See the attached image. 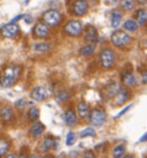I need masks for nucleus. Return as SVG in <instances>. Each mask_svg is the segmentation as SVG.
Returning <instances> with one entry per match:
<instances>
[{
    "mask_svg": "<svg viewBox=\"0 0 147 158\" xmlns=\"http://www.w3.org/2000/svg\"><path fill=\"white\" fill-rule=\"evenodd\" d=\"M134 21L139 27H145L147 24V10L145 8H139L134 12Z\"/></svg>",
    "mask_w": 147,
    "mask_h": 158,
    "instance_id": "obj_20",
    "label": "nucleus"
},
{
    "mask_svg": "<svg viewBox=\"0 0 147 158\" xmlns=\"http://www.w3.org/2000/svg\"><path fill=\"white\" fill-rule=\"evenodd\" d=\"M39 115H40L39 109L38 107H36V106H31V107H29L28 111H26V117H28L29 121H31V123L38 121Z\"/></svg>",
    "mask_w": 147,
    "mask_h": 158,
    "instance_id": "obj_28",
    "label": "nucleus"
},
{
    "mask_svg": "<svg viewBox=\"0 0 147 158\" xmlns=\"http://www.w3.org/2000/svg\"><path fill=\"white\" fill-rule=\"evenodd\" d=\"M93 1H95V0H93Z\"/></svg>",
    "mask_w": 147,
    "mask_h": 158,
    "instance_id": "obj_44",
    "label": "nucleus"
},
{
    "mask_svg": "<svg viewBox=\"0 0 147 158\" xmlns=\"http://www.w3.org/2000/svg\"><path fill=\"white\" fill-rule=\"evenodd\" d=\"M29 158H40V156H39L38 154H31L30 156H29Z\"/></svg>",
    "mask_w": 147,
    "mask_h": 158,
    "instance_id": "obj_41",
    "label": "nucleus"
},
{
    "mask_svg": "<svg viewBox=\"0 0 147 158\" xmlns=\"http://www.w3.org/2000/svg\"><path fill=\"white\" fill-rule=\"evenodd\" d=\"M140 142H145V141H147V133L146 134H144L143 136H141V137H140Z\"/></svg>",
    "mask_w": 147,
    "mask_h": 158,
    "instance_id": "obj_40",
    "label": "nucleus"
},
{
    "mask_svg": "<svg viewBox=\"0 0 147 158\" xmlns=\"http://www.w3.org/2000/svg\"><path fill=\"white\" fill-rule=\"evenodd\" d=\"M56 144H58V142L54 139V136L48 134V135L43 137V140H42L40 144H39V149L43 152H48L51 150L56 149Z\"/></svg>",
    "mask_w": 147,
    "mask_h": 158,
    "instance_id": "obj_15",
    "label": "nucleus"
},
{
    "mask_svg": "<svg viewBox=\"0 0 147 158\" xmlns=\"http://www.w3.org/2000/svg\"><path fill=\"white\" fill-rule=\"evenodd\" d=\"M30 97L36 102H45L50 97V91L44 85H36L31 89Z\"/></svg>",
    "mask_w": 147,
    "mask_h": 158,
    "instance_id": "obj_13",
    "label": "nucleus"
},
{
    "mask_svg": "<svg viewBox=\"0 0 147 158\" xmlns=\"http://www.w3.org/2000/svg\"><path fill=\"white\" fill-rule=\"evenodd\" d=\"M136 4L139 6H145L147 5V0H136Z\"/></svg>",
    "mask_w": 147,
    "mask_h": 158,
    "instance_id": "obj_37",
    "label": "nucleus"
},
{
    "mask_svg": "<svg viewBox=\"0 0 147 158\" xmlns=\"http://www.w3.org/2000/svg\"><path fill=\"white\" fill-rule=\"evenodd\" d=\"M95 51V44H91V43H86L85 45H83L82 48H79V54L82 57H91L92 54Z\"/></svg>",
    "mask_w": 147,
    "mask_h": 158,
    "instance_id": "obj_27",
    "label": "nucleus"
},
{
    "mask_svg": "<svg viewBox=\"0 0 147 158\" xmlns=\"http://www.w3.org/2000/svg\"><path fill=\"white\" fill-rule=\"evenodd\" d=\"M90 106L87 104L86 102L84 101H81L78 103L77 105H76V114H77V117L79 119H86L89 118V114H90Z\"/></svg>",
    "mask_w": 147,
    "mask_h": 158,
    "instance_id": "obj_19",
    "label": "nucleus"
},
{
    "mask_svg": "<svg viewBox=\"0 0 147 158\" xmlns=\"http://www.w3.org/2000/svg\"><path fill=\"white\" fill-rule=\"evenodd\" d=\"M107 120V113L102 107L95 106L94 109H92L89 114V121L93 127H100L102 126Z\"/></svg>",
    "mask_w": 147,
    "mask_h": 158,
    "instance_id": "obj_6",
    "label": "nucleus"
},
{
    "mask_svg": "<svg viewBox=\"0 0 147 158\" xmlns=\"http://www.w3.org/2000/svg\"><path fill=\"white\" fill-rule=\"evenodd\" d=\"M26 98H20V99H18V101L15 102V109L18 111H20V112L26 110Z\"/></svg>",
    "mask_w": 147,
    "mask_h": 158,
    "instance_id": "obj_31",
    "label": "nucleus"
},
{
    "mask_svg": "<svg viewBox=\"0 0 147 158\" xmlns=\"http://www.w3.org/2000/svg\"><path fill=\"white\" fill-rule=\"evenodd\" d=\"M131 96H132L131 90H130L129 88L124 87V85H122V87H120L118 92H117L116 95H115V97L113 98V101H114V104L116 106H122L129 101L130 98H131Z\"/></svg>",
    "mask_w": 147,
    "mask_h": 158,
    "instance_id": "obj_12",
    "label": "nucleus"
},
{
    "mask_svg": "<svg viewBox=\"0 0 147 158\" xmlns=\"http://www.w3.org/2000/svg\"><path fill=\"white\" fill-rule=\"evenodd\" d=\"M22 68L18 65L9 64L4 67V69L0 73V85L2 88H10L18 82V77L21 75Z\"/></svg>",
    "mask_w": 147,
    "mask_h": 158,
    "instance_id": "obj_1",
    "label": "nucleus"
},
{
    "mask_svg": "<svg viewBox=\"0 0 147 158\" xmlns=\"http://www.w3.org/2000/svg\"><path fill=\"white\" fill-rule=\"evenodd\" d=\"M82 35L86 43L95 44L99 40V31L93 24H87V26L84 27Z\"/></svg>",
    "mask_w": 147,
    "mask_h": 158,
    "instance_id": "obj_10",
    "label": "nucleus"
},
{
    "mask_svg": "<svg viewBox=\"0 0 147 158\" xmlns=\"http://www.w3.org/2000/svg\"><path fill=\"white\" fill-rule=\"evenodd\" d=\"M89 12V0H73L70 5V13L74 16L82 18Z\"/></svg>",
    "mask_w": 147,
    "mask_h": 158,
    "instance_id": "obj_7",
    "label": "nucleus"
},
{
    "mask_svg": "<svg viewBox=\"0 0 147 158\" xmlns=\"http://www.w3.org/2000/svg\"><path fill=\"white\" fill-rule=\"evenodd\" d=\"M110 42L115 48H128L132 43V37L129 35V32L124 30H117L113 31L110 35Z\"/></svg>",
    "mask_w": 147,
    "mask_h": 158,
    "instance_id": "obj_2",
    "label": "nucleus"
},
{
    "mask_svg": "<svg viewBox=\"0 0 147 158\" xmlns=\"http://www.w3.org/2000/svg\"><path fill=\"white\" fill-rule=\"evenodd\" d=\"M63 120H65L66 125L68 127H75L78 123V117L76 112L71 109V107H68L67 110L65 111L63 113Z\"/></svg>",
    "mask_w": 147,
    "mask_h": 158,
    "instance_id": "obj_17",
    "label": "nucleus"
},
{
    "mask_svg": "<svg viewBox=\"0 0 147 158\" xmlns=\"http://www.w3.org/2000/svg\"><path fill=\"white\" fill-rule=\"evenodd\" d=\"M82 158H95V154L92 150H86V151H84Z\"/></svg>",
    "mask_w": 147,
    "mask_h": 158,
    "instance_id": "obj_34",
    "label": "nucleus"
},
{
    "mask_svg": "<svg viewBox=\"0 0 147 158\" xmlns=\"http://www.w3.org/2000/svg\"><path fill=\"white\" fill-rule=\"evenodd\" d=\"M16 158H29V156H28V154H26V151L22 150V152L18 156H16Z\"/></svg>",
    "mask_w": 147,
    "mask_h": 158,
    "instance_id": "obj_36",
    "label": "nucleus"
},
{
    "mask_svg": "<svg viewBox=\"0 0 147 158\" xmlns=\"http://www.w3.org/2000/svg\"><path fill=\"white\" fill-rule=\"evenodd\" d=\"M122 19H123V12L122 10H120V9L113 10L112 14H110V27L114 29L118 28L122 22Z\"/></svg>",
    "mask_w": 147,
    "mask_h": 158,
    "instance_id": "obj_21",
    "label": "nucleus"
},
{
    "mask_svg": "<svg viewBox=\"0 0 147 158\" xmlns=\"http://www.w3.org/2000/svg\"><path fill=\"white\" fill-rule=\"evenodd\" d=\"M51 48H52L51 43L44 42V40L34 43V45H32V50H34L35 52H38V53H46V52H48V51H51Z\"/></svg>",
    "mask_w": 147,
    "mask_h": 158,
    "instance_id": "obj_23",
    "label": "nucleus"
},
{
    "mask_svg": "<svg viewBox=\"0 0 147 158\" xmlns=\"http://www.w3.org/2000/svg\"><path fill=\"white\" fill-rule=\"evenodd\" d=\"M24 21H26V23H31L34 21V18H32L31 15H26V16H24Z\"/></svg>",
    "mask_w": 147,
    "mask_h": 158,
    "instance_id": "obj_35",
    "label": "nucleus"
},
{
    "mask_svg": "<svg viewBox=\"0 0 147 158\" xmlns=\"http://www.w3.org/2000/svg\"><path fill=\"white\" fill-rule=\"evenodd\" d=\"M10 147H12L10 140L5 136H0V158H2L5 155L8 154Z\"/></svg>",
    "mask_w": 147,
    "mask_h": 158,
    "instance_id": "obj_22",
    "label": "nucleus"
},
{
    "mask_svg": "<svg viewBox=\"0 0 147 158\" xmlns=\"http://www.w3.org/2000/svg\"><path fill=\"white\" fill-rule=\"evenodd\" d=\"M18 35H20V26L18 23L9 22L6 23L0 28V36L4 38H15Z\"/></svg>",
    "mask_w": 147,
    "mask_h": 158,
    "instance_id": "obj_9",
    "label": "nucleus"
},
{
    "mask_svg": "<svg viewBox=\"0 0 147 158\" xmlns=\"http://www.w3.org/2000/svg\"><path fill=\"white\" fill-rule=\"evenodd\" d=\"M122 158H136L134 157V155H131V154H129V155H124Z\"/></svg>",
    "mask_w": 147,
    "mask_h": 158,
    "instance_id": "obj_42",
    "label": "nucleus"
},
{
    "mask_svg": "<svg viewBox=\"0 0 147 158\" xmlns=\"http://www.w3.org/2000/svg\"><path fill=\"white\" fill-rule=\"evenodd\" d=\"M32 36L37 40H47L48 37L51 36V29L42 20L37 21L36 24L34 26V28H32Z\"/></svg>",
    "mask_w": 147,
    "mask_h": 158,
    "instance_id": "obj_8",
    "label": "nucleus"
},
{
    "mask_svg": "<svg viewBox=\"0 0 147 158\" xmlns=\"http://www.w3.org/2000/svg\"><path fill=\"white\" fill-rule=\"evenodd\" d=\"M140 82L143 84H147V68L140 70Z\"/></svg>",
    "mask_w": 147,
    "mask_h": 158,
    "instance_id": "obj_33",
    "label": "nucleus"
},
{
    "mask_svg": "<svg viewBox=\"0 0 147 158\" xmlns=\"http://www.w3.org/2000/svg\"><path fill=\"white\" fill-rule=\"evenodd\" d=\"M120 84L115 82V81H112V82H109V83L106 84V87L104 88V95L106 98H108V99H113L115 95H116L118 90H120Z\"/></svg>",
    "mask_w": 147,
    "mask_h": 158,
    "instance_id": "obj_18",
    "label": "nucleus"
},
{
    "mask_svg": "<svg viewBox=\"0 0 147 158\" xmlns=\"http://www.w3.org/2000/svg\"><path fill=\"white\" fill-rule=\"evenodd\" d=\"M40 158H53V156H51V155H44L43 157H40Z\"/></svg>",
    "mask_w": 147,
    "mask_h": 158,
    "instance_id": "obj_43",
    "label": "nucleus"
},
{
    "mask_svg": "<svg viewBox=\"0 0 147 158\" xmlns=\"http://www.w3.org/2000/svg\"><path fill=\"white\" fill-rule=\"evenodd\" d=\"M14 119H15V110L13 106L6 104L0 107V120L2 123H12Z\"/></svg>",
    "mask_w": 147,
    "mask_h": 158,
    "instance_id": "obj_14",
    "label": "nucleus"
},
{
    "mask_svg": "<svg viewBox=\"0 0 147 158\" xmlns=\"http://www.w3.org/2000/svg\"><path fill=\"white\" fill-rule=\"evenodd\" d=\"M2 158H16V155L14 154V152H8L7 155H5Z\"/></svg>",
    "mask_w": 147,
    "mask_h": 158,
    "instance_id": "obj_38",
    "label": "nucleus"
},
{
    "mask_svg": "<svg viewBox=\"0 0 147 158\" xmlns=\"http://www.w3.org/2000/svg\"><path fill=\"white\" fill-rule=\"evenodd\" d=\"M76 134L74 132H69L67 134V139H66V144L67 145H73L76 142Z\"/></svg>",
    "mask_w": 147,
    "mask_h": 158,
    "instance_id": "obj_32",
    "label": "nucleus"
},
{
    "mask_svg": "<svg viewBox=\"0 0 147 158\" xmlns=\"http://www.w3.org/2000/svg\"><path fill=\"white\" fill-rule=\"evenodd\" d=\"M95 135V129L93 127H86L85 129H83L82 132H81V134H79V136L82 137V139H84V137H93V136Z\"/></svg>",
    "mask_w": 147,
    "mask_h": 158,
    "instance_id": "obj_30",
    "label": "nucleus"
},
{
    "mask_svg": "<svg viewBox=\"0 0 147 158\" xmlns=\"http://www.w3.org/2000/svg\"><path fill=\"white\" fill-rule=\"evenodd\" d=\"M126 151V147L125 144H117L113 148L112 155L113 158H122L124 155H125Z\"/></svg>",
    "mask_w": 147,
    "mask_h": 158,
    "instance_id": "obj_29",
    "label": "nucleus"
},
{
    "mask_svg": "<svg viewBox=\"0 0 147 158\" xmlns=\"http://www.w3.org/2000/svg\"><path fill=\"white\" fill-rule=\"evenodd\" d=\"M83 29H84V26H83L81 20H78V19H70L63 26V34L69 36V37L76 38V37H79V36L82 35Z\"/></svg>",
    "mask_w": 147,
    "mask_h": 158,
    "instance_id": "obj_4",
    "label": "nucleus"
},
{
    "mask_svg": "<svg viewBox=\"0 0 147 158\" xmlns=\"http://www.w3.org/2000/svg\"><path fill=\"white\" fill-rule=\"evenodd\" d=\"M42 21L46 26L50 27V28H55L62 21V13H61L60 10H58V9L50 8L43 13V15H42Z\"/></svg>",
    "mask_w": 147,
    "mask_h": 158,
    "instance_id": "obj_5",
    "label": "nucleus"
},
{
    "mask_svg": "<svg viewBox=\"0 0 147 158\" xmlns=\"http://www.w3.org/2000/svg\"><path fill=\"white\" fill-rule=\"evenodd\" d=\"M54 98L58 103H65L70 98V92L67 89H58L54 92Z\"/></svg>",
    "mask_w": 147,
    "mask_h": 158,
    "instance_id": "obj_24",
    "label": "nucleus"
},
{
    "mask_svg": "<svg viewBox=\"0 0 147 158\" xmlns=\"http://www.w3.org/2000/svg\"><path fill=\"white\" fill-rule=\"evenodd\" d=\"M131 106H132V104H130L129 106H126V107H125V109H124V110H123V111H121V112H120V113H118V117H120V115H122V114L124 113V112H126V111L129 110V109H130V107H131Z\"/></svg>",
    "mask_w": 147,
    "mask_h": 158,
    "instance_id": "obj_39",
    "label": "nucleus"
},
{
    "mask_svg": "<svg viewBox=\"0 0 147 158\" xmlns=\"http://www.w3.org/2000/svg\"><path fill=\"white\" fill-rule=\"evenodd\" d=\"M121 81L123 85L126 87V88H136L138 85V81H137V77L134 75L133 70L132 69H124L121 74Z\"/></svg>",
    "mask_w": 147,
    "mask_h": 158,
    "instance_id": "obj_11",
    "label": "nucleus"
},
{
    "mask_svg": "<svg viewBox=\"0 0 147 158\" xmlns=\"http://www.w3.org/2000/svg\"><path fill=\"white\" fill-rule=\"evenodd\" d=\"M99 61L104 69L113 68L115 62H116V57H115L114 50L112 48H108V46H105L101 48L99 52Z\"/></svg>",
    "mask_w": 147,
    "mask_h": 158,
    "instance_id": "obj_3",
    "label": "nucleus"
},
{
    "mask_svg": "<svg viewBox=\"0 0 147 158\" xmlns=\"http://www.w3.org/2000/svg\"><path fill=\"white\" fill-rule=\"evenodd\" d=\"M139 29L138 23L134 21V19H129L125 20L123 23V30L126 32H137Z\"/></svg>",
    "mask_w": 147,
    "mask_h": 158,
    "instance_id": "obj_25",
    "label": "nucleus"
},
{
    "mask_svg": "<svg viewBox=\"0 0 147 158\" xmlns=\"http://www.w3.org/2000/svg\"><path fill=\"white\" fill-rule=\"evenodd\" d=\"M45 132V125L42 123L40 121H35L31 123L30 127H29V136L31 139H39L40 136L43 135V133Z\"/></svg>",
    "mask_w": 147,
    "mask_h": 158,
    "instance_id": "obj_16",
    "label": "nucleus"
},
{
    "mask_svg": "<svg viewBox=\"0 0 147 158\" xmlns=\"http://www.w3.org/2000/svg\"><path fill=\"white\" fill-rule=\"evenodd\" d=\"M136 0H120V7L122 12H132L136 9Z\"/></svg>",
    "mask_w": 147,
    "mask_h": 158,
    "instance_id": "obj_26",
    "label": "nucleus"
}]
</instances>
